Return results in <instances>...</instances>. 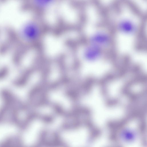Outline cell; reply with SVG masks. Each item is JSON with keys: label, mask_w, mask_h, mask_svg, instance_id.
Masks as SVG:
<instances>
[{"label": "cell", "mask_w": 147, "mask_h": 147, "mask_svg": "<svg viewBox=\"0 0 147 147\" xmlns=\"http://www.w3.org/2000/svg\"><path fill=\"white\" fill-rule=\"evenodd\" d=\"M91 38V44L97 45L100 47L107 46L109 43V36L106 33L102 32H98L94 33Z\"/></svg>", "instance_id": "277c9868"}, {"label": "cell", "mask_w": 147, "mask_h": 147, "mask_svg": "<svg viewBox=\"0 0 147 147\" xmlns=\"http://www.w3.org/2000/svg\"><path fill=\"white\" fill-rule=\"evenodd\" d=\"M101 53L100 47L91 44L85 49L84 56L87 60L90 61H94L100 57Z\"/></svg>", "instance_id": "3957f363"}, {"label": "cell", "mask_w": 147, "mask_h": 147, "mask_svg": "<svg viewBox=\"0 0 147 147\" xmlns=\"http://www.w3.org/2000/svg\"><path fill=\"white\" fill-rule=\"evenodd\" d=\"M131 13V15L126 14L124 8H121L117 13L113 15V20L115 21L117 29L121 32L129 34L136 30L137 21L141 19L140 17H138L139 15L136 14L137 12H135L133 14Z\"/></svg>", "instance_id": "6da1fadb"}, {"label": "cell", "mask_w": 147, "mask_h": 147, "mask_svg": "<svg viewBox=\"0 0 147 147\" xmlns=\"http://www.w3.org/2000/svg\"><path fill=\"white\" fill-rule=\"evenodd\" d=\"M24 33L29 38H36L41 34L42 28L38 20H34L28 22L24 28Z\"/></svg>", "instance_id": "7a4b0ae2"}, {"label": "cell", "mask_w": 147, "mask_h": 147, "mask_svg": "<svg viewBox=\"0 0 147 147\" xmlns=\"http://www.w3.org/2000/svg\"><path fill=\"white\" fill-rule=\"evenodd\" d=\"M57 0H32L33 6L37 9L45 11L55 3Z\"/></svg>", "instance_id": "5b68a950"}]
</instances>
